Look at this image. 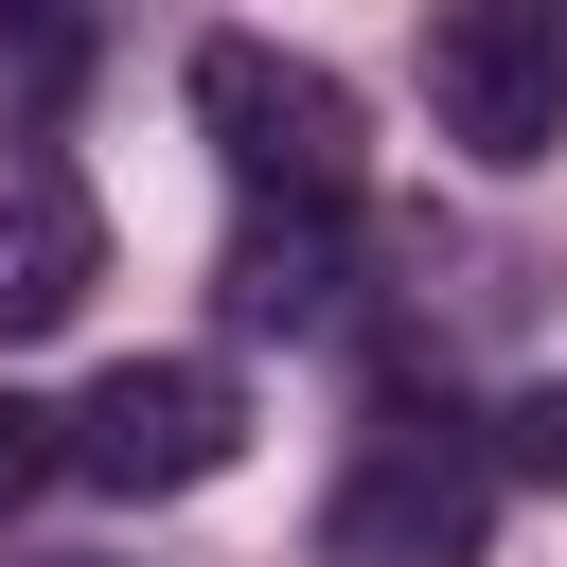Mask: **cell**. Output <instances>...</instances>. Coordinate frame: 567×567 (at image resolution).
I'll return each mask as SVG.
<instances>
[{
    "label": "cell",
    "mask_w": 567,
    "mask_h": 567,
    "mask_svg": "<svg viewBox=\"0 0 567 567\" xmlns=\"http://www.w3.org/2000/svg\"><path fill=\"white\" fill-rule=\"evenodd\" d=\"M496 478H567V372H532L496 408Z\"/></svg>",
    "instance_id": "obj_7"
},
{
    "label": "cell",
    "mask_w": 567,
    "mask_h": 567,
    "mask_svg": "<svg viewBox=\"0 0 567 567\" xmlns=\"http://www.w3.org/2000/svg\"><path fill=\"white\" fill-rule=\"evenodd\" d=\"M478 532H496V443H461L443 408H390L319 496V567H478Z\"/></svg>",
    "instance_id": "obj_2"
},
{
    "label": "cell",
    "mask_w": 567,
    "mask_h": 567,
    "mask_svg": "<svg viewBox=\"0 0 567 567\" xmlns=\"http://www.w3.org/2000/svg\"><path fill=\"white\" fill-rule=\"evenodd\" d=\"M106 284V213L53 142H0V337H53L71 301Z\"/></svg>",
    "instance_id": "obj_5"
},
{
    "label": "cell",
    "mask_w": 567,
    "mask_h": 567,
    "mask_svg": "<svg viewBox=\"0 0 567 567\" xmlns=\"http://www.w3.org/2000/svg\"><path fill=\"white\" fill-rule=\"evenodd\" d=\"M53 461L106 478V496H195V478L248 461V390H230L213 354H124V372H89V390L53 408Z\"/></svg>",
    "instance_id": "obj_3"
},
{
    "label": "cell",
    "mask_w": 567,
    "mask_h": 567,
    "mask_svg": "<svg viewBox=\"0 0 567 567\" xmlns=\"http://www.w3.org/2000/svg\"><path fill=\"white\" fill-rule=\"evenodd\" d=\"M425 106L461 159H549L567 142V0H443L425 18Z\"/></svg>",
    "instance_id": "obj_4"
},
{
    "label": "cell",
    "mask_w": 567,
    "mask_h": 567,
    "mask_svg": "<svg viewBox=\"0 0 567 567\" xmlns=\"http://www.w3.org/2000/svg\"><path fill=\"white\" fill-rule=\"evenodd\" d=\"M195 124H213V159H230L266 213H354V89H337L319 53L213 35V53H195Z\"/></svg>",
    "instance_id": "obj_1"
},
{
    "label": "cell",
    "mask_w": 567,
    "mask_h": 567,
    "mask_svg": "<svg viewBox=\"0 0 567 567\" xmlns=\"http://www.w3.org/2000/svg\"><path fill=\"white\" fill-rule=\"evenodd\" d=\"M213 284H230V319H266V337H301V319H337V213H248Z\"/></svg>",
    "instance_id": "obj_6"
},
{
    "label": "cell",
    "mask_w": 567,
    "mask_h": 567,
    "mask_svg": "<svg viewBox=\"0 0 567 567\" xmlns=\"http://www.w3.org/2000/svg\"><path fill=\"white\" fill-rule=\"evenodd\" d=\"M35 478H71V461H53V408H18V390H0V514H18Z\"/></svg>",
    "instance_id": "obj_8"
}]
</instances>
